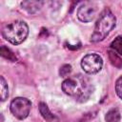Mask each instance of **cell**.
Listing matches in <instances>:
<instances>
[{"label": "cell", "instance_id": "7", "mask_svg": "<svg viewBox=\"0 0 122 122\" xmlns=\"http://www.w3.org/2000/svg\"><path fill=\"white\" fill-rule=\"evenodd\" d=\"M44 2L42 1H23L21 2V7L30 14L36 13L43 6Z\"/></svg>", "mask_w": 122, "mask_h": 122}, {"label": "cell", "instance_id": "13", "mask_svg": "<svg viewBox=\"0 0 122 122\" xmlns=\"http://www.w3.org/2000/svg\"><path fill=\"white\" fill-rule=\"evenodd\" d=\"M109 56H110V60L112 62V64L117 68H122V59L116 55L115 52L113 51H109Z\"/></svg>", "mask_w": 122, "mask_h": 122}, {"label": "cell", "instance_id": "9", "mask_svg": "<svg viewBox=\"0 0 122 122\" xmlns=\"http://www.w3.org/2000/svg\"><path fill=\"white\" fill-rule=\"evenodd\" d=\"M121 114L118 109L113 108L107 112L105 114V121L106 122H120Z\"/></svg>", "mask_w": 122, "mask_h": 122}, {"label": "cell", "instance_id": "15", "mask_svg": "<svg viewBox=\"0 0 122 122\" xmlns=\"http://www.w3.org/2000/svg\"><path fill=\"white\" fill-rule=\"evenodd\" d=\"M71 66L66 64V65H63V66L60 68L59 74H60L61 76L65 77V76H68V75L71 73Z\"/></svg>", "mask_w": 122, "mask_h": 122}, {"label": "cell", "instance_id": "11", "mask_svg": "<svg viewBox=\"0 0 122 122\" xmlns=\"http://www.w3.org/2000/svg\"><path fill=\"white\" fill-rule=\"evenodd\" d=\"M0 52H1V55H2L4 58L8 59L9 61L14 62V61L17 60V58H16V56L14 55V53H13L9 48H7V47H5V46H2V47H1Z\"/></svg>", "mask_w": 122, "mask_h": 122}, {"label": "cell", "instance_id": "12", "mask_svg": "<svg viewBox=\"0 0 122 122\" xmlns=\"http://www.w3.org/2000/svg\"><path fill=\"white\" fill-rule=\"evenodd\" d=\"M111 48L117 52L118 54L122 55V35L117 36L112 43H111Z\"/></svg>", "mask_w": 122, "mask_h": 122}, {"label": "cell", "instance_id": "4", "mask_svg": "<svg viewBox=\"0 0 122 122\" xmlns=\"http://www.w3.org/2000/svg\"><path fill=\"white\" fill-rule=\"evenodd\" d=\"M31 103L25 97H15L10 104V110L14 117L19 120H23L28 117L30 111Z\"/></svg>", "mask_w": 122, "mask_h": 122}, {"label": "cell", "instance_id": "5", "mask_svg": "<svg viewBox=\"0 0 122 122\" xmlns=\"http://www.w3.org/2000/svg\"><path fill=\"white\" fill-rule=\"evenodd\" d=\"M103 67V60L99 54L89 53L81 60V68L88 74H95L101 71Z\"/></svg>", "mask_w": 122, "mask_h": 122}, {"label": "cell", "instance_id": "3", "mask_svg": "<svg viewBox=\"0 0 122 122\" xmlns=\"http://www.w3.org/2000/svg\"><path fill=\"white\" fill-rule=\"evenodd\" d=\"M28 34L29 27L26 22L21 20H16L9 23L2 29V36L12 45H18L24 42Z\"/></svg>", "mask_w": 122, "mask_h": 122}, {"label": "cell", "instance_id": "1", "mask_svg": "<svg viewBox=\"0 0 122 122\" xmlns=\"http://www.w3.org/2000/svg\"><path fill=\"white\" fill-rule=\"evenodd\" d=\"M61 88L67 95L73 97L79 102L87 101L93 92V85L92 81L82 74L66 78L63 81Z\"/></svg>", "mask_w": 122, "mask_h": 122}, {"label": "cell", "instance_id": "10", "mask_svg": "<svg viewBox=\"0 0 122 122\" xmlns=\"http://www.w3.org/2000/svg\"><path fill=\"white\" fill-rule=\"evenodd\" d=\"M0 91L1 101H5L9 96V88L4 76H0Z\"/></svg>", "mask_w": 122, "mask_h": 122}, {"label": "cell", "instance_id": "6", "mask_svg": "<svg viewBox=\"0 0 122 122\" xmlns=\"http://www.w3.org/2000/svg\"><path fill=\"white\" fill-rule=\"evenodd\" d=\"M98 12V7L94 2H85L77 10V18L84 23L92 21Z\"/></svg>", "mask_w": 122, "mask_h": 122}, {"label": "cell", "instance_id": "8", "mask_svg": "<svg viewBox=\"0 0 122 122\" xmlns=\"http://www.w3.org/2000/svg\"><path fill=\"white\" fill-rule=\"evenodd\" d=\"M39 112H40L41 115L43 116V118H44L46 121H48V122H53V121L56 119L55 115H54L53 113H51V112L50 109L48 108L47 104L44 103V102H41V103L39 104Z\"/></svg>", "mask_w": 122, "mask_h": 122}, {"label": "cell", "instance_id": "2", "mask_svg": "<svg viewBox=\"0 0 122 122\" xmlns=\"http://www.w3.org/2000/svg\"><path fill=\"white\" fill-rule=\"evenodd\" d=\"M115 23L116 19L113 13L109 9H105L95 23L93 32L91 35V41L96 43L104 40L115 27Z\"/></svg>", "mask_w": 122, "mask_h": 122}, {"label": "cell", "instance_id": "14", "mask_svg": "<svg viewBox=\"0 0 122 122\" xmlns=\"http://www.w3.org/2000/svg\"><path fill=\"white\" fill-rule=\"evenodd\" d=\"M115 92L117 96L122 99V76H120L115 82Z\"/></svg>", "mask_w": 122, "mask_h": 122}]
</instances>
